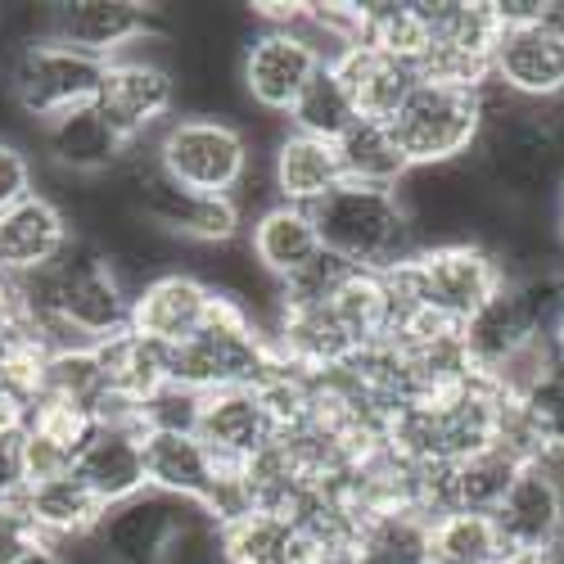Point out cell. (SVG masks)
Masks as SVG:
<instances>
[{
    "label": "cell",
    "mask_w": 564,
    "mask_h": 564,
    "mask_svg": "<svg viewBox=\"0 0 564 564\" xmlns=\"http://www.w3.org/2000/svg\"><path fill=\"white\" fill-rule=\"evenodd\" d=\"M321 249L339 258L352 271H393L411 253H420V240L411 230V217L398 199V191H375V185L344 181L312 208Z\"/></svg>",
    "instance_id": "6da1fadb"
},
{
    "label": "cell",
    "mask_w": 564,
    "mask_h": 564,
    "mask_svg": "<svg viewBox=\"0 0 564 564\" xmlns=\"http://www.w3.org/2000/svg\"><path fill=\"white\" fill-rule=\"evenodd\" d=\"M150 163L181 191L240 199L253 172V140L226 113H176L150 140Z\"/></svg>",
    "instance_id": "7a4b0ae2"
},
{
    "label": "cell",
    "mask_w": 564,
    "mask_h": 564,
    "mask_svg": "<svg viewBox=\"0 0 564 564\" xmlns=\"http://www.w3.org/2000/svg\"><path fill=\"white\" fill-rule=\"evenodd\" d=\"M275 366L267 325L230 294H217V307L208 325L172 348V384L191 393H217V389H253Z\"/></svg>",
    "instance_id": "3957f363"
},
{
    "label": "cell",
    "mask_w": 564,
    "mask_h": 564,
    "mask_svg": "<svg viewBox=\"0 0 564 564\" xmlns=\"http://www.w3.org/2000/svg\"><path fill=\"white\" fill-rule=\"evenodd\" d=\"M100 73H105L100 59L73 51V45H64L55 36H23L6 55L0 86H6V100L32 127H41V122H51L77 105L96 100Z\"/></svg>",
    "instance_id": "277c9868"
},
{
    "label": "cell",
    "mask_w": 564,
    "mask_h": 564,
    "mask_svg": "<svg viewBox=\"0 0 564 564\" xmlns=\"http://www.w3.org/2000/svg\"><path fill=\"white\" fill-rule=\"evenodd\" d=\"M389 131L411 167H456L484 131V90L415 82L402 109L389 118Z\"/></svg>",
    "instance_id": "5b68a950"
},
{
    "label": "cell",
    "mask_w": 564,
    "mask_h": 564,
    "mask_svg": "<svg viewBox=\"0 0 564 564\" xmlns=\"http://www.w3.org/2000/svg\"><path fill=\"white\" fill-rule=\"evenodd\" d=\"M150 45H154V36H145L135 51L109 59L100 73V90H96V109L109 118V127L131 150L154 140L176 118V105H181V86H176L172 64L159 51H150Z\"/></svg>",
    "instance_id": "8992f818"
},
{
    "label": "cell",
    "mask_w": 564,
    "mask_h": 564,
    "mask_svg": "<svg viewBox=\"0 0 564 564\" xmlns=\"http://www.w3.org/2000/svg\"><path fill=\"white\" fill-rule=\"evenodd\" d=\"M488 73L501 96L551 109L564 105V36L546 32L538 19L529 23H501V36L492 45Z\"/></svg>",
    "instance_id": "52a82bcc"
},
{
    "label": "cell",
    "mask_w": 564,
    "mask_h": 564,
    "mask_svg": "<svg viewBox=\"0 0 564 564\" xmlns=\"http://www.w3.org/2000/svg\"><path fill=\"white\" fill-rule=\"evenodd\" d=\"M321 59L290 32V28H258L245 36L240 51V96L262 113L285 122L303 86L316 77Z\"/></svg>",
    "instance_id": "ba28073f"
},
{
    "label": "cell",
    "mask_w": 564,
    "mask_h": 564,
    "mask_svg": "<svg viewBox=\"0 0 564 564\" xmlns=\"http://www.w3.org/2000/svg\"><path fill=\"white\" fill-rule=\"evenodd\" d=\"M41 36H55L73 51L109 64L154 36V14L135 0H64V6H45Z\"/></svg>",
    "instance_id": "9c48e42d"
},
{
    "label": "cell",
    "mask_w": 564,
    "mask_h": 564,
    "mask_svg": "<svg viewBox=\"0 0 564 564\" xmlns=\"http://www.w3.org/2000/svg\"><path fill=\"white\" fill-rule=\"evenodd\" d=\"M217 307V290L191 267H172L154 280H145L131 294V330L163 348H181L195 339Z\"/></svg>",
    "instance_id": "30bf717a"
},
{
    "label": "cell",
    "mask_w": 564,
    "mask_h": 564,
    "mask_svg": "<svg viewBox=\"0 0 564 564\" xmlns=\"http://www.w3.org/2000/svg\"><path fill=\"white\" fill-rule=\"evenodd\" d=\"M36 140H41L45 159H51V167L59 176H73V181H105L135 154L109 127V118L96 109V100L77 105L68 113L51 118V122H41Z\"/></svg>",
    "instance_id": "8fae6325"
},
{
    "label": "cell",
    "mask_w": 564,
    "mask_h": 564,
    "mask_svg": "<svg viewBox=\"0 0 564 564\" xmlns=\"http://www.w3.org/2000/svg\"><path fill=\"white\" fill-rule=\"evenodd\" d=\"M73 245H77V230L68 213L45 191H32L28 199L0 213V275L6 280H28L51 271Z\"/></svg>",
    "instance_id": "7c38bea8"
},
{
    "label": "cell",
    "mask_w": 564,
    "mask_h": 564,
    "mask_svg": "<svg viewBox=\"0 0 564 564\" xmlns=\"http://www.w3.org/2000/svg\"><path fill=\"white\" fill-rule=\"evenodd\" d=\"M73 475L105 501V510L150 492L145 484V430L135 420H96V430L82 443Z\"/></svg>",
    "instance_id": "4fadbf2b"
},
{
    "label": "cell",
    "mask_w": 564,
    "mask_h": 564,
    "mask_svg": "<svg viewBox=\"0 0 564 564\" xmlns=\"http://www.w3.org/2000/svg\"><path fill=\"white\" fill-rule=\"evenodd\" d=\"M195 438L230 469L249 465L258 452L275 443V420L253 389H217L199 398V420H195Z\"/></svg>",
    "instance_id": "5bb4252c"
},
{
    "label": "cell",
    "mask_w": 564,
    "mask_h": 564,
    "mask_svg": "<svg viewBox=\"0 0 564 564\" xmlns=\"http://www.w3.org/2000/svg\"><path fill=\"white\" fill-rule=\"evenodd\" d=\"M267 176H271V204H290V208L312 213L325 195L344 185V163H339L335 145L280 127L271 140V154H267Z\"/></svg>",
    "instance_id": "9a60e30c"
},
{
    "label": "cell",
    "mask_w": 564,
    "mask_h": 564,
    "mask_svg": "<svg viewBox=\"0 0 564 564\" xmlns=\"http://www.w3.org/2000/svg\"><path fill=\"white\" fill-rule=\"evenodd\" d=\"M492 524L506 551H546L564 538V497L538 460H524L514 469L506 497L492 510Z\"/></svg>",
    "instance_id": "2e32d148"
},
{
    "label": "cell",
    "mask_w": 564,
    "mask_h": 564,
    "mask_svg": "<svg viewBox=\"0 0 564 564\" xmlns=\"http://www.w3.org/2000/svg\"><path fill=\"white\" fill-rule=\"evenodd\" d=\"M185 510H191V501H172L163 492H140L105 514V524L90 538V546L100 551L105 564H154Z\"/></svg>",
    "instance_id": "e0dca14e"
},
{
    "label": "cell",
    "mask_w": 564,
    "mask_h": 564,
    "mask_svg": "<svg viewBox=\"0 0 564 564\" xmlns=\"http://www.w3.org/2000/svg\"><path fill=\"white\" fill-rule=\"evenodd\" d=\"M226 469L195 434H145V484L172 501L213 506L226 484Z\"/></svg>",
    "instance_id": "ac0fdd59"
},
{
    "label": "cell",
    "mask_w": 564,
    "mask_h": 564,
    "mask_svg": "<svg viewBox=\"0 0 564 564\" xmlns=\"http://www.w3.org/2000/svg\"><path fill=\"white\" fill-rule=\"evenodd\" d=\"M245 249L271 285H285V280H294L299 271H307L325 253L312 213L290 208V204L258 208L253 221H245Z\"/></svg>",
    "instance_id": "d6986e66"
},
{
    "label": "cell",
    "mask_w": 564,
    "mask_h": 564,
    "mask_svg": "<svg viewBox=\"0 0 564 564\" xmlns=\"http://www.w3.org/2000/svg\"><path fill=\"white\" fill-rule=\"evenodd\" d=\"M19 506H23V514H28V524H32V533L41 538V542H55V546H86L90 538L100 533V524H105V501L90 492L73 469L68 475H59V479H45V484H32V488H23V497H19Z\"/></svg>",
    "instance_id": "ffe728a7"
},
{
    "label": "cell",
    "mask_w": 564,
    "mask_h": 564,
    "mask_svg": "<svg viewBox=\"0 0 564 564\" xmlns=\"http://www.w3.org/2000/svg\"><path fill=\"white\" fill-rule=\"evenodd\" d=\"M330 68H335L339 86L348 90L357 118H366V122H389L402 109V100L415 90V82H420L415 64H406L398 55H384L380 45H366L361 36Z\"/></svg>",
    "instance_id": "44dd1931"
},
{
    "label": "cell",
    "mask_w": 564,
    "mask_h": 564,
    "mask_svg": "<svg viewBox=\"0 0 564 564\" xmlns=\"http://www.w3.org/2000/svg\"><path fill=\"white\" fill-rule=\"evenodd\" d=\"M221 551L226 564H307L312 538L285 510H245L221 524Z\"/></svg>",
    "instance_id": "7402d4cb"
},
{
    "label": "cell",
    "mask_w": 564,
    "mask_h": 564,
    "mask_svg": "<svg viewBox=\"0 0 564 564\" xmlns=\"http://www.w3.org/2000/svg\"><path fill=\"white\" fill-rule=\"evenodd\" d=\"M96 352H100V366H105L109 398L131 406V411L145 398H154L163 384H172V348L135 335V330H122V335L96 344Z\"/></svg>",
    "instance_id": "603a6c76"
},
{
    "label": "cell",
    "mask_w": 564,
    "mask_h": 564,
    "mask_svg": "<svg viewBox=\"0 0 564 564\" xmlns=\"http://www.w3.org/2000/svg\"><path fill=\"white\" fill-rule=\"evenodd\" d=\"M325 312L335 316L352 352H366L375 344L393 339V325H398V307L380 271H348L339 280V290L325 299Z\"/></svg>",
    "instance_id": "cb8c5ba5"
},
{
    "label": "cell",
    "mask_w": 564,
    "mask_h": 564,
    "mask_svg": "<svg viewBox=\"0 0 564 564\" xmlns=\"http://www.w3.org/2000/svg\"><path fill=\"white\" fill-rule=\"evenodd\" d=\"M357 564H430V514L411 506L366 510L352 533Z\"/></svg>",
    "instance_id": "d4e9b609"
},
{
    "label": "cell",
    "mask_w": 564,
    "mask_h": 564,
    "mask_svg": "<svg viewBox=\"0 0 564 564\" xmlns=\"http://www.w3.org/2000/svg\"><path fill=\"white\" fill-rule=\"evenodd\" d=\"M520 465H524V460L510 456L506 447H492V452H479V456H469V460L443 465V514H447V510H479V514H492Z\"/></svg>",
    "instance_id": "484cf974"
},
{
    "label": "cell",
    "mask_w": 564,
    "mask_h": 564,
    "mask_svg": "<svg viewBox=\"0 0 564 564\" xmlns=\"http://www.w3.org/2000/svg\"><path fill=\"white\" fill-rule=\"evenodd\" d=\"M425 23L430 45H447L475 59H492V45L501 36L497 0H425Z\"/></svg>",
    "instance_id": "4316f807"
},
{
    "label": "cell",
    "mask_w": 564,
    "mask_h": 564,
    "mask_svg": "<svg viewBox=\"0 0 564 564\" xmlns=\"http://www.w3.org/2000/svg\"><path fill=\"white\" fill-rule=\"evenodd\" d=\"M335 150H339V163H344V181H352V185L398 191V185L406 181V172H411V163L402 159L389 122H366L361 118Z\"/></svg>",
    "instance_id": "83f0119b"
},
{
    "label": "cell",
    "mask_w": 564,
    "mask_h": 564,
    "mask_svg": "<svg viewBox=\"0 0 564 564\" xmlns=\"http://www.w3.org/2000/svg\"><path fill=\"white\" fill-rule=\"evenodd\" d=\"M357 36L366 45H380L384 55L415 64L430 51L425 0H375V6H357Z\"/></svg>",
    "instance_id": "f1b7e54d"
},
{
    "label": "cell",
    "mask_w": 564,
    "mask_h": 564,
    "mask_svg": "<svg viewBox=\"0 0 564 564\" xmlns=\"http://www.w3.org/2000/svg\"><path fill=\"white\" fill-rule=\"evenodd\" d=\"M506 542L492 514L479 510H447L430 520V564H497Z\"/></svg>",
    "instance_id": "f546056e"
},
{
    "label": "cell",
    "mask_w": 564,
    "mask_h": 564,
    "mask_svg": "<svg viewBox=\"0 0 564 564\" xmlns=\"http://www.w3.org/2000/svg\"><path fill=\"white\" fill-rule=\"evenodd\" d=\"M357 109L348 100V90L339 86L335 68H316V77L303 86V96L294 100L285 127L290 131H303V135H316L325 145H339V140L357 127Z\"/></svg>",
    "instance_id": "4dcf8cb0"
},
{
    "label": "cell",
    "mask_w": 564,
    "mask_h": 564,
    "mask_svg": "<svg viewBox=\"0 0 564 564\" xmlns=\"http://www.w3.org/2000/svg\"><path fill=\"white\" fill-rule=\"evenodd\" d=\"M36 191V167L32 154L19 145V140L0 135V213L14 208L19 199H28Z\"/></svg>",
    "instance_id": "1f68e13d"
},
{
    "label": "cell",
    "mask_w": 564,
    "mask_h": 564,
    "mask_svg": "<svg viewBox=\"0 0 564 564\" xmlns=\"http://www.w3.org/2000/svg\"><path fill=\"white\" fill-rule=\"evenodd\" d=\"M36 542H41V538L32 533L23 506H19V501L0 506V564H14V560H19L23 551H32Z\"/></svg>",
    "instance_id": "d6a6232c"
},
{
    "label": "cell",
    "mask_w": 564,
    "mask_h": 564,
    "mask_svg": "<svg viewBox=\"0 0 564 564\" xmlns=\"http://www.w3.org/2000/svg\"><path fill=\"white\" fill-rule=\"evenodd\" d=\"M23 488H28V479H23V443H19V430H6L0 434V506L19 501Z\"/></svg>",
    "instance_id": "836d02e7"
},
{
    "label": "cell",
    "mask_w": 564,
    "mask_h": 564,
    "mask_svg": "<svg viewBox=\"0 0 564 564\" xmlns=\"http://www.w3.org/2000/svg\"><path fill=\"white\" fill-rule=\"evenodd\" d=\"M538 465L546 469V479L560 488V497H564V443H551V447H542L538 452Z\"/></svg>",
    "instance_id": "e575fe53"
},
{
    "label": "cell",
    "mask_w": 564,
    "mask_h": 564,
    "mask_svg": "<svg viewBox=\"0 0 564 564\" xmlns=\"http://www.w3.org/2000/svg\"><path fill=\"white\" fill-rule=\"evenodd\" d=\"M14 564H68V551L55 546V542H36L32 551H23Z\"/></svg>",
    "instance_id": "d590c367"
},
{
    "label": "cell",
    "mask_w": 564,
    "mask_h": 564,
    "mask_svg": "<svg viewBox=\"0 0 564 564\" xmlns=\"http://www.w3.org/2000/svg\"><path fill=\"white\" fill-rule=\"evenodd\" d=\"M546 348H551V361L564 366V316L551 325V335H546Z\"/></svg>",
    "instance_id": "8d00e7d4"
},
{
    "label": "cell",
    "mask_w": 564,
    "mask_h": 564,
    "mask_svg": "<svg viewBox=\"0 0 564 564\" xmlns=\"http://www.w3.org/2000/svg\"><path fill=\"white\" fill-rule=\"evenodd\" d=\"M551 230H555V245L564 249V185L555 191V217H551Z\"/></svg>",
    "instance_id": "74e56055"
}]
</instances>
